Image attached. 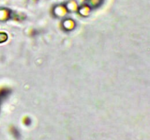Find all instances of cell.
Returning a JSON list of instances; mask_svg holds the SVG:
<instances>
[{
  "mask_svg": "<svg viewBox=\"0 0 150 140\" xmlns=\"http://www.w3.org/2000/svg\"><path fill=\"white\" fill-rule=\"evenodd\" d=\"M7 36L6 34L0 33V43L4 42V41L7 40Z\"/></svg>",
  "mask_w": 150,
  "mask_h": 140,
  "instance_id": "7a4b0ae2",
  "label": "cell"
},
{
  "mask_svg": "<svg viewBox=\"0 0 150 140\" xmlns=\"http://www.w3.org/2000/svg\"><path fill=\"white\" fill-rule=\"evenodd\" d=\"M103 0H86V4L87 7L95 8L99 7L100 4H102Z\"/></svg>",
  "mask_w": 150,
  "mask_h": 140,
  "instance_id": "6da1fadb",
  "label": "cell"
},
{
  "mask_svg": "<svg viewBox=\"0 0 150 140\" xmlns=\"http://www.w3.org/2000/svg\"><path fill=\"white\" fill-rule=\"evenodd\" d=\"M6 94H7V93H6V92H4H4H0V103H1V99H2V98H4V95H5Z\"/></svg>",
  "mask_w": 150,
  "mask_h": 140,
  "instance_id": "3957f363",
  "label": "cell"
}]
</instances>
